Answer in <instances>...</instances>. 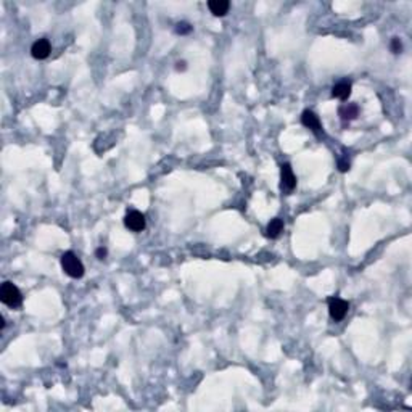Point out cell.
<instances>
[{"instance_id":"6da1fadb","label":"cell","mask_w":412,"mask_h":412,"mask_svg":"<svg viewBox=\"0 0 412 412\" xmlns=\"http://www.w3.org/2000/svg\"><path fill=\"white\" fill-rule=\"evenodd\" d=\"M0 301L3 303L5 306L17 309L21 306L23 303V295L19 292V288L12 282H3L2 287H0Z\"/></svg>"},{"instance_id":"7a4b0ae2","label":"cell","mask_w":412,"mask_h":412,"mask_svg":"<svg viewBox=\"0 0 412 412\" xmlns=\"http://www.w3.org/2000/svg\"><path fill=\"white\" fill-rule=\"evenodd\" d=\"M61 269L66 275H69L71 279H81L84 275V264L81 262V259L77 258L73 251H66V253L61 256Z\"/></svg>"},{"instance_id":"3957f363","label":"cell","mask_w":412,"mask_h":412,"mask_svg":"<svg viewBox=\"0 0 412 412\" xmlns=\"http://www.w3.org/2000/svg\"><path fill=\"white\" fill-rule=\"evenodd\" d=\"M348 309L349 303L346 300H342V298H330L328 300V314L335 322L343 321L344 316L348 314Z\"/></svg>"},{"instance_id":"277c9868","label":"cell","mask_w":412,"mask_h":412,"mask_svg":"<svg viewBox=\"0 0 412 412\" xmlns=\"http://www.w3.org/2000/svg\"><path fill=\"white\" fill-rule=\"evenodd\" d=\"M124 225L132 232H142L145 229V216L140 211H129L124 218Z\"/></svg>"},{"instance_id":"5b68a950","label":"cell","mask_w":412,"mask_h":412,"mask_svg":"<svg viewBox=\"0 0 412 412\" xmlns=\"http://www.w3.org/2000/svg\"><path fill=\"white\" fill-rule=\"evenodd\" d=\"M280 187L283 192H292L293 189L296 187V176L293 174V169L288 163L282 164L280 169Z\"/></svg>"},{"instance_id":"8992f818","label":"cell","mask_w":412,"mask_h":412,"mask_svg":"<svg viewBox=\"0 0 412 412\" xmlns=\"http://www.w3.org/2000/svg\"><path fill=\"white\" fill-rule=\"evenodd\" d=\"M50 50L52 47H50L49 40L39 39V40H35L33 44V47H31V55H33L35 60H45L50 55Z\"/></svg>"},{"instance_id":"52a82bcc","label":"cell","mask_w":412,"mask_h":412,"mask_svg":"<svg viewBox=\"0 0 412 412\" xmlns=\"http://www.w3.org/2000/svg\"><path fill=\"white\" fill-rule=\"evenodd\" d=\"M301 122H303V126H306L308 129H311L312 132H316V134H321V132H322L321 120H319V116H317L314 111L306 110L305 113H303V116H301Z\"/></svg>"},{"instance_id":"ba28073f","label":"cell","mask_w":412,"mask_h":412,"mask_svg":"<svg viewBox=\"0 0 412 412\" xmlns=\"http://www.w3.org/2000/svg\"><path fill=\"white\" fill-rule=\"evenodd\" d=\"M351 87L353 86L349 81H342V82H338V84L333 86L332 95L337 97V99H340V100H346L348 97L351 95Z\"/></svg>"},{"instance_id":"9c48e42d","label":"cell","mask_w":412,"mask_h":412,"mask_svg":"<svg viewBox=\"0 0 412 412\" xmlns=\"http://www.w3.org/2000/svg\"><path fill=\"white\" fill-rule=\"evenodd\" d=\"M338 115L343 121H351L356 120V116L359 115V106L356 103H348V105H342L338 108Z\"/></svg>"},{"instance_id":"30bf717a","label":"cell","mask_w":412,"mask_h":412,"mask_svg":"<svg viewBox=\"0 0 412 412\" xmlns=\"http://www.w3.org/2000/svg\"><path fill=\"white\" fill-rule=\"evenodd\" d=\"M208 8L214 17H224L229 12L230 3L227 0H211V2H208Z\"/></svg>"},{"instance_id":"8fae6325","label":"cell","mask_w":412,"mask_h":412,"mask_svg":"<svg viewBox=\"0 0 412 412\" xmlns=\"http://www.w3.org/2000/svg\"><path fill=\"white\" fill-rule=\"evenodd\" d=\"M282 230H283V221L282 219H279V218H274L271 221L269 224H267V237H271V239H277V237H279L280 234H282Z\"/></svg>"},{"instance_id":"7c38bea8","label":"cell","mask_w":412,"mask_h":412,"mask_svg":"<svg viewBox=\"0 0 412 412\" xmlns=\"http://www.w3.org/2000/svg\"><path fill=\"white\" fill-rule=\"evenodd\" d=\"M390 50L393 52V53H401V50H403V44H401V40H399L398 37H393V39H391Z\"/></svg>"},{"instance_id":"4fadbf2b","label":"cell","mask_w":412,"mask_h":412,"mask_svg":"<svg viewBox=\"0 0 412 412\" xmlns=\"http://www.w3.org/2000/svg\"><path fill=\"white\" fill-rule=\"evenodd\" d=\"M190 31H192V26H190L189 23H179V24H176V33L180 34V35L189 34Z\"/></svg>"},{"instance_id":"5bb4252c","label":"cell","mask_w":412,"mask_h":412,"mask_svg":"<svg viewBox=\"0 0 412 412\" xmlns=\"http://www.w3.org/2000/svg\"><path fill=\"white\" fill-rule=\"evenodd\" d=\"M106 255H108V250L105 248V246H100V248H97V251H95V256L99 258V259H105Z\"/></svg>"},{"instance_id":"9a60e30c","label":"cell","mask_w":412,"mask_h":412,"mask_svg":"<svg viewBox=\"0 0 412 412\" xmlns=\"http://www.w3.org/2000/svg\"><path fill=\"white\" fill-rule=\"evenodd\" d=\"M338 168L342 172H346L349 169V161H344V159H338Z\"/></svg>"},{"instance_id":"2e32d148","label":"cell","mask_w":412,"mask_h":412,"mask_svg":"<svg viewBox=\"0 0 412 412\" xmlns=\"http://www.w3.org/2000/svg\"><path fill=\"white\" fill-rule=\"evenodd\" d=\"M176 68H177V71H184L185 69V61H179Z\"/></svg>"}]
</instances>
